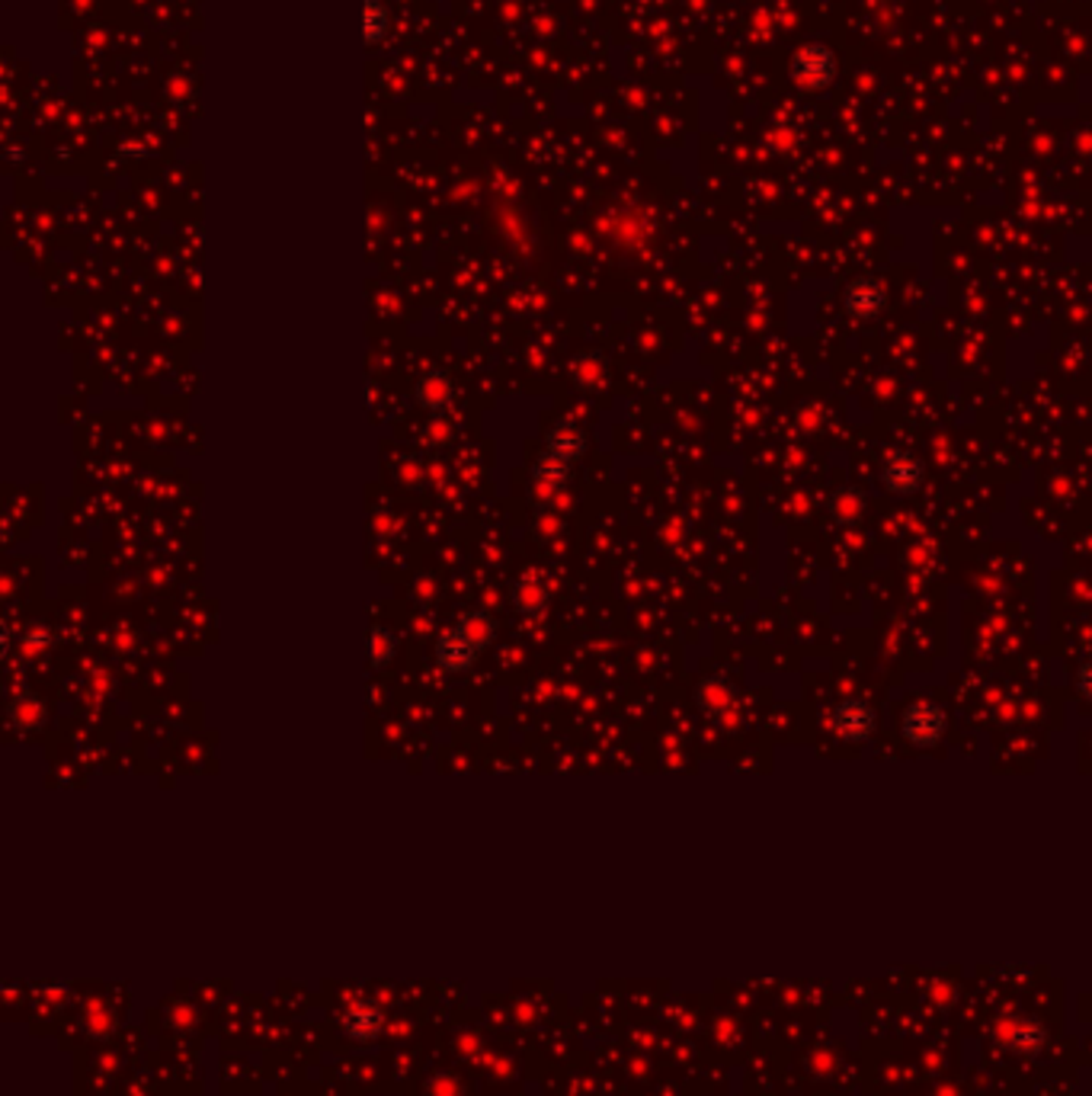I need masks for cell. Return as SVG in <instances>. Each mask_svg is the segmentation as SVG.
Returning <instances> with one entry per match:
<instances>
[{
  "label": "cell",
  "instance_id": "obj_1",
  "mask_svg": "<svg viewBox=\"0 0 1092 1096\" xmlns=\"http://www.w3.org/2000/svg\"><path fill=\"white\" fill-rule=\"evenodd\" d=\"M493 638H497V619L487 610H471L439 635L436 667L452 677L468 673L481 661V654L493 645Z\"/></svg>",
  "mask_w": 1092,
  "mask_h": 1096
},
{
  "label": "cell",
  "instance_id": "obj_2",
  "mask_svg": "<svg viewBox=\"0 0 1092 1096\" xmlns=\"http://www.w3.org/2000/svg\"><path fill=\"white\" fill-rule=\"evenodd\" d=\"M946 731H949V715L936 702H914V705L903 708L900 735L906 744H914L920 751L936 748L946 738Z\"/></svg>",
  "mask_w": 1092,
  "mask_h": 1096
},
{
  "label": "cell",
  "instance_id": "obj_3",
  "mask_svg": "<svg viewBox=\"0 0 1092 1096\" xmlns=\"http://www.w3.org/2000/svg\"><path fill=\"white\" fill-rule=\"evenodd\" d=\"M874 724L878 712L868 699H843L830 715V727L836 731V738L849 744H865L874 735Z\"/></svg>",
  "mask_w": 1092,
  "mask_h": 1096
},
{
  "label": "cell",
  "instance_id": "obj_4",
  "mask_svg": "<svg viewBox=\"0 0 1092 1096\" xmlns=\"http://www.w3.org/2000/svg\"><path fill=\"white\" fill-rule=\"evenodd\" d=\"M926 484V465L909 452H890L881 462V487L894 497H914Z\"/></svg>",
  "mask_w": 1092,
  "mask_h": 1096
},
{
  "label": "cell",
  "instance_id": "obj_5",
  "mask_svg": "<svg viewBox=\"0 0 1092 1096\" xmlns=\"http://www.w3.org/2000/svg\"><path fill=\"white\" fill-rule=\"evenodd\" d=\"M792 74L804 90H824L836 78V58L827 46H804L795 52Z\"/></svg>",
  "mask_w": 1092,
  "mask_h": 1096
},
{
  "label": "cell",
  "instance_id": "obj_6",
  "mask_svg": "<svg viewBox=\"0 0 1092 1096\" xmlns=\"http://www.w3.org/2000/svg\"><path fill=\"white\" fill-rule=\"evenodd\" d=\"M884 308V289L874 279H855L843 292V311L855 321H871Z\"/></svg>",
  "mask_w": 1092,
  "mask_h": 1096
},
{
  "label": "cell",
  "instance_id": "obj_7",
  "mask_svg": "<svg viewBox=\"0 0 1092 1096\" xmlns=\"http://www.w3.org/2000/svg\"><path fill=\"white\" fill-rule=\"evenodd\" d=\"M455 398V382L446 370H430L417 382V405L427 408L430 414H443Z\"/></svg>",
  "mask_w": 1092,
  "mask_h": 1096
},
{
  "label": "cell",
  "instance_id": "obj_8",
  "mask_svg": "<svg viewBox=\"0 0 1092 1096\" xmlns=\"http://www.w3.org/2000/svg\"><path fill=\"white\" fill-rule=\"evenodd\" d=\"M584 449H587V433H584V427H577L574 421H561V424L549 433V449H544V452L555 456V459H561V462H568V465H574V462L584 456Z\"/></svg>",
  "mask_w": 1092,
  "mask_h": 1096
},
{
  "label": "cell",
  "instance_id": "obj_9",
  "mask_svg": "<svg viewBox=\"0 0 1092 1096\" xmlns=\"http://www.w3.org/2000/svg\"><path fill=\"white\" fill-rule=\"evenodd\" d=\"M513 603H516V610L525 613V616H538V613L544 610V587L538 584L535 575H525V578L516 581V587H513Z\"/></svg>",
  "mask_w": 1092,
  "mask_h": 1096
},
{
  "label": "cell",
  "instance_id": "obj_10",
  "mask_svg": "<svg viewBox=\"0 0 1092 1096\" xmlns=\"http://www.w3.org/2000/svg\"><path fill=\"white\" fill-rule=\"evenodd\" d=\"M395 651H398V635L385 626H376L372 629V638H369V657H372V670H385L392 661H395Z\"/></svg>",
  "mask_w": 1092,
  "mask_h": 1096
},
{
  "label": "cell",
  "instance_id": "obj_11",
  "mask_svg": "<svg viewBox=\"0 0 1092 1096\" xmlns=\"http://www.w3.org/2000/svg\"><path fill=\"white\" fill-rule=\"evenodd\" d=\"M584 376H590V389H593V379L603 376V359H600V356H584V359H577V365H574V382L580 386Z\"/></svg>",
  "mask_w": 1092,
  "mask_h": 1096
},
{
  "label": "cell",
  "instance_id": "obj_12",
  "mask_svg": "<svg viewBox=\"0 0 1092 1096\" xmlns=\"http://www.w3.org/2000/svg\"><path fill=\"white\" fill-rule=\"evenodd\" d=\"M1076 686L1086 699H1092V661H1082V667L1076 670Z\"/></svg>",
  "mask_w": 1092,
  "mask_h": 1096
}]
</instances>
